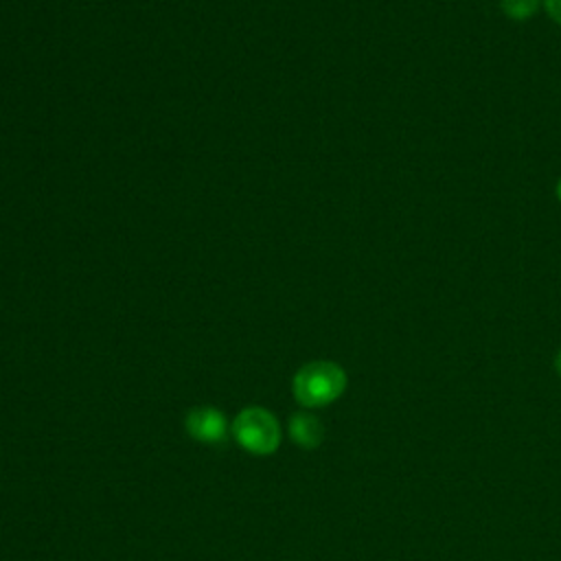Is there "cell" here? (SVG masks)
<instances>
[{
  "label": "cell",
  "instance_id": "3957f363",
  "mask_svg": "<svg viewBox=\"0 0 561 561\" xmlns=\"http://www.w3.org/2000/svg\"><path fill=\"white\" fill-rule=\"evenodd\" d=\"M184 430L202 445H219L230 436V421L219 408L195 405L184 416Z\"/></svg>",
  "mask_w": 561,
  "mask_h": 561
},
{
  "label": "cell",
  "instance_id": "6da1fadb",
  "mask_svg": "<svg viewBox=\"0 0 561 561\" xmlns=\"http://www.w3.org/2000/svg\"><path fill=\"white\" fill-rule=\"evenodd\" d=\"M346 381V373L340 364L316 359L302 364L296 370L291 379V394L307 410L324 408L344 394Z\"/></svg>",
  "mask_w": 561,
  "mask_h": 561
},
{
  "label": "cell",
  "instance_id": "5b68a950",
  "mask_svg": "<svg viewBox=\"0 0 561 561\" xmlns=\"http://www.w3.org/2000/svg\"><path fill=\"white\" fill-rule=\"evenodd\" d=\"M500 7L504 15L513 20H526L533 18L539 9V0H500Z\"/></svg>",
  "mask_w": 561,
  "mask_h": 561
},
{
  "label": "cell",
  "instance_id": "ba28073f",
  "mask_svg": "<svg viewBox=\"0 0 561 561\" xmlns=\"http://www.w3.org/2000/svg\"><path fill=\"white\" fill-rule=\"evenodd\" d=\"M557 197L561 199V178H559V182H557Z\"/></svg>",
  "mask_w": 561,
  "mask_h": 561
},
{
  "label": "cell",
  "instance_id": "52a82bcc",
  "mask_svg": "<svg viewBox=\"0 0 561 561\" xmlns=\"http://www.w3.org/2000/svg\"><path fill=\"white\" fill-rule=\"evenodd\" d=\"M554 370H557V375L561 377V348H559V353L554 355Z\"/></svg>",
  "mask_w": 561,
  "mask_h": 561
},
{
  "label": "cell",
  "instance_id": "8992f818",
  "mask_svg": "<svg viewBox=\"0 0 561 561\" xmlns=\"http://www.w3.org/2000/svg\"><path fill=\"white\" fill-rule=\"evenodd\" d=\"M543 7H546V11H548V15H550L557 24H561V0H543Z\"/></svg>",
  "mask_w": 561,
  "mask_h": 561
},
{
  "label": "cell",
  "instance_id": "7a4b0ae2",
  "mask_svg": "<svg viewBox=\"0 0 561 561\" xmlns=\"http://www.w3.org/2000/svg\"><path fill=\"white\" fill-rule=\"evenodd\" d=\"M230 436L252 456H272L283 440L276 414L263 405H248L230 421Z\"/></svg>",
  "mask_w": 561,
  "mask_h": 561
},
{
  "label": "cell",
  "instance_id": "277c9868",
  "mask_svg": "<svg viewBox=\"0 0 561 561\" xmlns=\"http://www.w3.org/2000/svg\"><path fill=\"white\" fill-rule=\"evenodd\" d=\"M287 434L300 449H316L324 440V427L311 412H296L287 421Z\"/></svg>",
  "mask_w": 561,
  "mask_h": 561
}]
</instances>
